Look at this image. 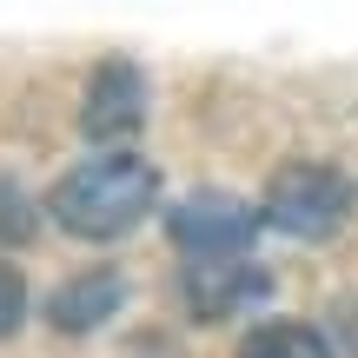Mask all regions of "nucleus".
<instances>
[{
    "label": "nucleus",
    "instance_id": "f257e3e1",
    "mask_svg": "<svg viewBox=\"0 0 358 358\" xmlns=\"http://www.w3.org/2000/svg\"><path fill=\"white\" fill-rule=\"evenodd\" d=\"M153 192H159V179L140 153H100L66 173L47 192V206L73 239H120L153 213Z\"/></svg>",
    "mask_w": 358,
    "mask_h": 358
},
{
    "label": "nucleus",
    "instance_id": "f03ea898",
    "mask_svg": "<svg viewBox=\"0 0 358 358\" xmlns=\"http://www.w3.org/2000/svg\"><path fill=\"white\" fill-rule=\"evenodd\" d=\"M358 186L352 173L325 166V159H285L266 179V226H279L285 239H332L352 219Z\"/></svg>",
    "mask_w": 358,
    "mask_h": 358
},
{
    "label": "nucleus",
    "instance_id": "7ed1b4c3",
    "mask_svg": "<svg viewBox=\"0 0 358 358\" xmlns=\"http://www.w3.org/2000/svg\"><path fill=\"white\" fill-rule=\"evenodd\" d=\"M259 226H266V213L245 206L239 192H219V186L186 192V199L173 206V219H166L173 245L186 259H239V252H252Z\"/></svg>",
    "mask_w": 358,
    "mask_h": 358
},
{
    "label": "nucleus",
    "instance_id": "20e7f679",
    "mask_svg": "<svg viewBox=\"0 0 358 358\" xmlns=\"http://www.w3.org/2000/svg\"><path fill=\"white\" fill-rule=\"evenodd\" d=\"M146 120V80L133 60H100L87 80V100H80V133L100 146H120L133 140Z\"/></svg>",
    "mask_w": 358,
    "mask_h": 358
},
{
    "label": "nucleus",
    "instance_id": "39448f33",
    "mask_svg": "<svg viewBox=\"0 0 358 358\" xmlns=\"http://www.w3.org/2000/svg\"><path fill=\"white\" fill-rule=\"evenodd\" d=\"M272 292L266 266H252V252L239 259H186V306L192 319H226V312H245Z\"/></svg>",
    "mask_w": 358,
    "mask_h": 358
},
{
    "label": "nucleus",
    "instance_id": "423d86ee",
    "mask_svg": "<svg viewBox=\"0 0 358 358\" xmlns=\"http://www.w3.org/2000/svg\"><path fill=\"white\" fill-rule=\"evenodd\" d=\"M120 299H127V285H120V272L93 266V272H80V279H66L60 292H53L47 319L60 325V332H93V325H106V319L120 312Z\"/></svg>",
    "mask_w": 358,
    "mask_h": 358
},
{
    "label": "nucleus",
    "instance_id": "0eeeda50",
    "mask_svg": "<svg viewBox=\"0 0 358 358\" xmlns=\"http://www.w3.org/2000/svg\"><path fill=\"white\" fill-rule=\"evenodd\" d=\"M239 358H338V352H332V338H325L319 325H306V319H266V325L245 332Z\"/></svg>",
    "mask_w": 358,
    "mask_h": 358
},
{
    "label": "nucleus",
    "instance_id": "6e6552de",
    "mask_svg": "<svg viewBox=\"0 0 358 358\" xmlns=\"http://www.w3.org/2000/svg\"><path fill=\"white\" fill-rule=\"evenodd\" d=\"M20 319H27V279L13 259H0V332H13Z\"/></svg>",
    "mask_w": 358,
    "mask_h": 358
},
{
    "label": "nucleus",
    "instance_id": "1a4fd4ad",
    "mask_svg": "<svg viewBox=\"0 0 358 358\" xmlns=\"http://www.w3.org/2000/svg\"><path fill=\"white\" fill-rule=\"evenodd\" d=\"M332 352H345V358H358V292H345L338 299V312H332Z\"/></svg>",
    "mask_w": 358,
    "mask_h": 358
},
{
    "label": "nucleus",
    "instance_id": "9d476101",
    "mask_svg": "<svg viewBox=\"0 0 358 358\" xmlns=\"http://www.w3.org/2000/svg\"><path fill=\"white\" fill-rule=\"evenodd\" d=\"M27 232H34V213H27V199L0 186V239H27Z\"/></svg>",
    "mask_w": 358,
    "mask_h": 358
}]
</instances>
